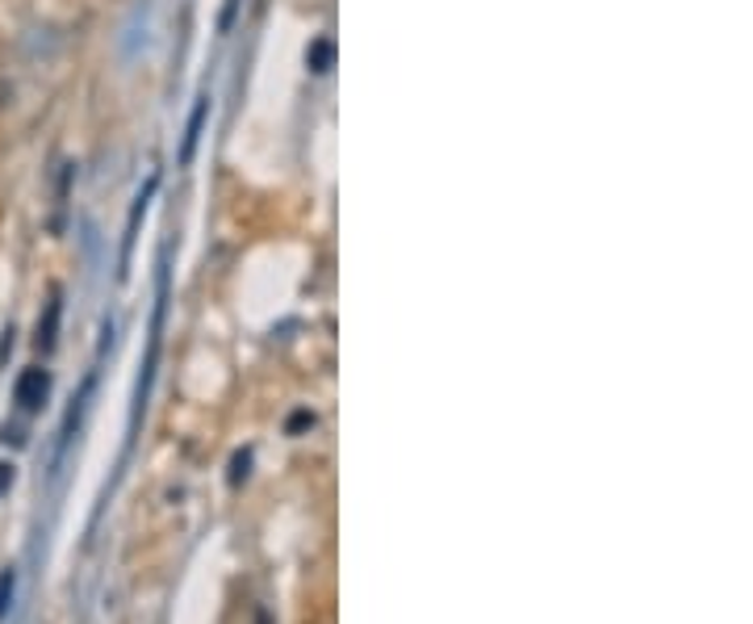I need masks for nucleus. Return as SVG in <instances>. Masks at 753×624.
<instances>
[{
  "label": "nucleus",
  "mask_w": 753,
  "mask_h": 624,
  "mask_svg": "<svg viewBox=\"0 0 753 624\" xmlns=\"http://www.w3.org/2000/svg\"><path fill=\"white\" fill-rule=\"evenodd\" d=\"M51 399V373L47 369H26L13 382V402L21 411H42V402Z\"/></svg>",
  "instance_id": "nucleus-1"
},
{
  "label": "nucleus",
  "mask_w": 753,
  "mask_h": 624,
  "mask_svg": "<svg viewBox=\"0 0 753 624\" xmlns=\"http://www.w3.org/2000/svg\"><path fill=\"white\" fill-rule=\"evenodd\" d=\"M206 109H209V97H197L193 114H188L185 143H180V164H193V156H197V139H202V126H206Z\"/></svg>",
  "instance_id": "nucleus-2"
},
{
  "label": "nucleus",
  "mask_w": 753,
  "mask_h": 624,
  "mask_svg": "<svg viewBox=\"0 0 753 624\" xmlns=\"http://www.w3.org/2000/svg\"><path fill=\"white\" fill-rule=\"evenodd\" d=\"M59 314H63V302H59V290H51V302H47V314L38 319V352H51L55 335H59Z\"/></svg>",
  "instance_id": "nucleus-3"
},
{
  "label": "nucleus",
  "mask_w": 753,
  "mask_h": 624,
  "mask_svg": "<svg viewBox=\"0 0 753 624\" xmlns=\"http://www.w3.org/2000/svg\"><path fill=\"white\" fill-rule=\"evenodd\" d=\"M331 64H335V42H331V38H319V42H310L306 68L323 76V71H331Z\"/></svg>",
  "instance_id": "nucleus-4"
},
{
  "label": "nucleus",
  "mask_w": 753,
  "mask_h": 624,
  "mask_svg": "<svg viewBox=\"0 0 753 624\" xmlns=\"http://www.w3.org/2000/svg\"><path fill=\"white\" fill-rule=\"evenodd\" d=\"M13 587H18V571L0 574V621L9 616V604H13Z\"/></svg>",
  "instance_id": "nucleus-5"
},
{
  "label": "nucleus",
  "mask_w": 753,
  "mask_h": 624,
  "mask_svg": "<svg viewBox=\"0 0 753 624\" xmlns=\"http://www.w3.org/2000/svg\"><path fill=\"white\" fill-rule=\"evenodd\" d=\"M247 466H252V452L247 449L235 452V461H231V486H239L243 478H247Z\"/></svg>",
  "instance_id": "nucleus-6"
},
{
  "label": "nucleus",
  "mask_w": 753,
  "mask_h": 624,
  "mask_svg": "<svg viewBox=\"0 0 753 624\" xmlns=\"http://www.w3.org/2000/svg\"><path fill=\"white\" fill-rule=\"evenodd\" d=\"M13 478H18V469H13V461H0V499L9 495V486H13Z\"/></svg>",
  "instance_id": "nucleus-7"
},
{
  "label": "nucleus",
  "mask_w": 753,
  "mask_h": 624,
  "mask_svg": "<svg viewBox=\"0 0 753 624\" xmlns=\"http://www.w3.org/2000/svg\"><path fill=\"white\" fill-rule=\"evenodd\" d=\"M235 9H239V0H226V9H223V21H218V30H231V21H235Z\"/></svg>",
  "instance_id": "nucleus-8"
},
{
  "label": "nucleus",
  "mask_w": 753,
  "mask_h": 624,
  "mask_svg": "<svg viewBox=\"0 0 753 624\" xmlns=\"http://www.w3.org/2000/svg\"><path fill=\"white\" fill-rule=\"evenodd\" d=\"M302 428H314V416H306V411H302V416L290 419V432H302Z\"/></svg>",
  "instance_id": "nucleus-9"
}]
</instances>
